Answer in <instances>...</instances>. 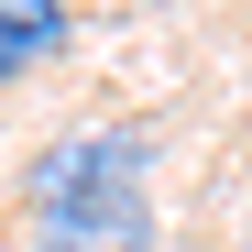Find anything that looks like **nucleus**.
<instances>
[{"instance_id": "nucleus-3", "label": "nucleus", "mask_w": 252, "mask_h": 252, "mask_svg": "<svg viewBox=\"0 0 252 252\" xmlns=\"http://www.w3.org/2000/svg\"><path fill=\"white\" fill-rule=\"evenodd\" d=\"M77 44L66 0H0V88H22V77H44L55 55Z\"/></svg>"}, {"instance_id": "nucleus-1", "label": "nucleus", "mask_w": 252, "mask_h": 252, "mask_svg": "<svg viewBox=\"0 0 252 252\" xmlns=\"http://www.w3.org/2000/svg\"><path fill=\"white\" fill-rule=\"evenodd\" d=\"M66 187H154V121H66L55 143L22 154V208Z\"/></svg>"}, {"instance_id": "nucleus-2", "label": "nucleus", "mask_w": 252, "mask_h": 252, "mask_svg": "<svg viewBox=\"0 0 252 252\" xmlns=\"http://www.w3.org/2000/svg\"><path fill=\"white\" fill-rule=\"evenodd\" d=\"M33 220V252H154V187H66Z\"/></svg>"}]
</instances>
